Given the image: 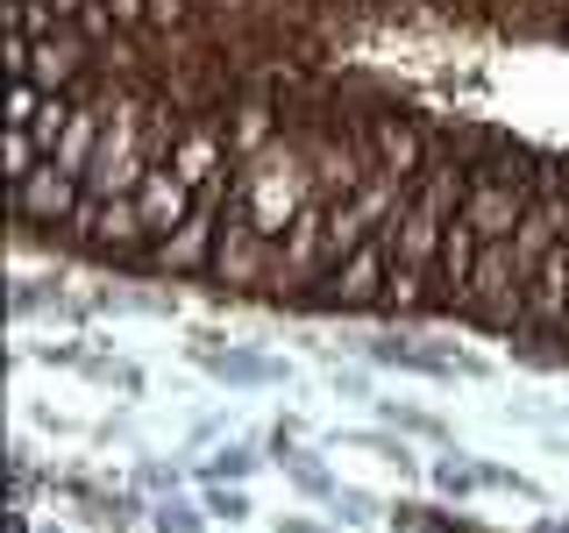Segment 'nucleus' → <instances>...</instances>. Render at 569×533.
Here are the masks:
<instances>
[{
    "label": "nucleus",
    "mask_w": 569,
    "mask_h": 533,
    "mask_svg": "<svg viewBox=\"0 0 569 533\" xmlns=\"http://www.w3.org/2000/svg\"><path fill=\"white\" fill-rule=\"evenodd\" d=\"M470 200V164H449V157H435L413 185H406L399 213L385 221L391 235V278H427L441 257V235H449V221L462 213Z\"/></svg>",
    "instance_id": "nucleus-1"
},
{
    "label": "nucleus",
    "mask_w": 569,
    "mask_h": 533,
    "mask_svg": "<svg viewBox=\"0 0 569 533\" xmlns=\"http://www.w3.org/2000/svg\"><path fill=\"white\" fill-rule=\"evenodd\" d=\"M385 292H391V235L378 228L356 257H342L328 278H307V284H292V306H307V313H378L385 306Z\"/></svg>",
    "instance_id": "nucleus-2"
},
{
    "label": "nucleus",
    "mask_w": 569,
    "mask_h": 533,
    "mask_svg": "<svg viewBox=\"0 0 569 533\" xmlns=\"http://www.w3.org/2000/svg\"><path fill=\"white\" fill-rule=\"evenodd\" d=\"M520 306H527V271H520V257H512V242H485V257H477V271H470L462 320H477V328H491V334H520Z\"/></svg>",
    "instance_id": "nucleus-3"
},
{
    "label": "nucleus",
    "mask_w": 569,
    "mask_h": 533,
    "mask_svg": "<svg viewBox=\"0 0 569 533\" xmlns=\"http://www.w3.org/2000/svg\"><path fill=\"white\" fill-rule=\"evenodd\" d=\"M14 192V228H71V213L86 207V178L64 164H36Z\"/></svg>",
    "instance_id": "nucleus-4"
},
{
    "label": "nucleus",
    "mask_w": 569,
    "mask_h": 533,
    "mask_svg": "<svg viewBox=\"0 0 569 533\" xmlns=\"http://www.w3.org/2000/svg\"><path fill=\"white\" fill-rule=\"evenodd\" d=\"M363 135H370V171H391V178H420L435 164V129L413 114H363Z\"/></svg>",
    "instance_id": "nucleus-5"
},
{
    "label": "nucleus",
    "mask_w": 569,
    "mask_h": 533,
    "mask_svg": "<svg viewBox=\"0 0 569 533\" xmlns=\"http://www.w3.org/2000/svg\"><path fill=\"white\" fill-rule=\"evenodd\" d=\"M207 185H192V178H178V164H157L150 178L136 185V213H142V235H150V249L171 235V228H186V213L200 207Z\"/></svg>",
    "instance_id": "nucleus-6"
},
{
    "label": "nucleus",
    "mask_w": 569,
    "mask_h": 533,
    "mask_svg": "<svg viewBox=\"0 0 569 533\" xmlns=\"http://www.w3.org/2000/svg\"><path fill=\"white\" fill-rule=\"evenodd\" d=\"M569 328V242H556L527 278V306H520V334H562Z\"/></svg>",
    "instance_id": "nucleus-7"
},
{
    "label": "nucleus",
    "mask_w": 569,
    "mask_h": 533,
    "mask_svg": "<svg viewBox=\"0 0 569 533\" xmlns=\"http://www.w3.org/2000/svg\"><path fill=\"white\" fill-rule=\"evenodd\" d=\"M192 22V0H150V29H186Z\"/></svg>",
    "instance_id": "nucleus-8"
},
{
    "label": "nucleus",
    "mask_w": 569,
    "mask_h": 533,
    "mask_svg": "<svg viewBox=\"0 0 569 533\" xmlns=\"http://www.w3.org/2000/svg\"><path fill=\"white\" fill-rule=\"evenodd\" d=\"M249 462H257L249 449H221V455L207 462V470H213V476H249Z\"/></svg>",
    "instance_id": "nucleus-9"
},
{
    "label": "nucleus",
    "mask_w": 569,
    "mask_h": 533,
    "mask_svg": "<svg viewBox=\"0 0 569 533\" xmlns=\"http://www.w3.org/2000/svg\"><path fill=\"white\" fill-rule=\"evenodd\" d=\"M157 526H164V533H200V520H192V505H164V512H157Z\"/></svg>",
    "instance_id": "nucleus-10"
},
{
    "label": "nucleus",
    "mask_w": 569,
    "mask_h": 533,
    "mask_svg": "<svg viewBox=\"0 0 569 533\" xmlns=\"http://www.w3.org/2000/svg\"><path fill=\"white\" fill-rule=\"evenodd\" d=\"M207 505H213V512H221V520H242V512H249V497H242V491H213V497H207Z\"/></svg>",
    "instance_id": "nucleus-11"
},
{
    "label": "nucleus",
    "mask_w": 569,
    "mask_h": 533,
    "mask_svg": "<svg viewBox=\"0 0 569 533\" xmlns=\"http://www.w3.org/2000/svg\"><path fill=\"white\" fill-rule=\"evenodd\" d=\"M335 512H342V520H370V497L363 491H342V497H335Z\"/></svg>",
    "instance_id": "nucleus-12"
},
{
    "label": "nucleus",
    "mask_w": 569,
    "mask_h": 533,
    "mask_svg": "<svg viewBox=\"0 0 569 533\" xmlns=\"http://www.w3.org/2000/svg\"><path fill=\"white\" fill-rule=\"evenodd\" d=\"M435 476H441V491H470V470H456V462H441Z\"/></svg>",
    "instance_id": "nucleus-13"
},
{
    "label": "nucleus",
    "mask_w": 569,
    "mask_h": 533,
    "mask_svg": "<svg viewBox=\"0 0 569 533\" xmlns=\"http://www.w3.org/2000/svg\"><path fill=\"white\" fill-rule=\"evenodd\" d=\"M278 533H313V526H299V520H284V526H278Z\"/></svg>",
    "instance_id": "nucleus-14"
}]
</instances>
